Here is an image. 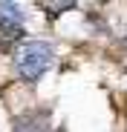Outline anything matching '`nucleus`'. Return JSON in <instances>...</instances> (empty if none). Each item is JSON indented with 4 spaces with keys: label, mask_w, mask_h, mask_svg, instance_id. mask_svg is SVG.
<instances>
[{
    "label": "nucleus",
    "mask_w": 127,
    "mask_h": 132,
    "mask_svg": "<svg viewBox=\"0 0 127 132\" xmlns=\"http://www.w3.org/2000/svg\"><path fill=\"white\" fill-rule=\"evenodd\" d=\"M52 57H55V52H52L49 43H44V40H23L15 49V69H17V75L23 80L35 83L52 66Z\"/></svg>",
    "instance_id": "f257e3e1"
},
{
    "label": "nucleus",
    "mask_w": 127,
    "mask_h": 132,
    "mask_svg": "<svg viewBox=\"0 0 127 132\" xmlns=\"http://www.w3.org/2000/svg\"><path fill=\"white\" fill-rule=\"evenodd\" d=\"M23 35V9L17 3L0 0V37L3 40H17Z\"/></svg>",
    "instance_id": "f03ea898"
},
{
    "label": "nucleus",
    "mask_w": 127,
    "mask_h": 132,
    "mask_svg": "<svg viewBox=\"0 0 127 132\" xmlns=\"http://www.w3.org/2000/svg\"><path fill=\"white\" fill-rule=\"evenodd\" d=\"M15 132H49L46 126V115L44 112H29L23 118L15 121Z\"/></svg>",
    "instance_id": "7ed1b4c3"
},
{
    "label": "nucleus",
    "mask_w": 127,
    "mask_h": 132,
    "mask_svg": "<svg viewBox=\"0 0 127 132\" xmlns=\"http://www.w3.org/2000/svg\"><path fill=\"white\" fill-rule=\"evenodd\" d=\"M75 3H72V0H61V3H44V9H55L52 14H61L64 9H72Z\"/></svg>",
    "instance_id": "20e7f679"
}]
</instances>
